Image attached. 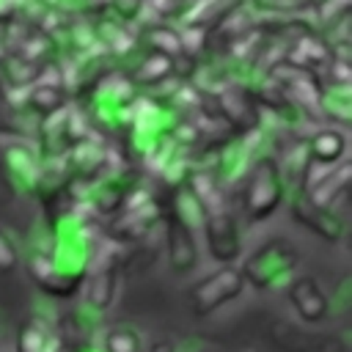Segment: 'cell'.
Here are the masks:
<instances>
[{
  "instance_id": "10",
  "label": "cell",
  "mask_w": 352,
  "mask_h": 352,
  "mask_svg": "<svg viewBox=\"0 0 352 352\" xmlns=\"http://www.w3.org/2000/svg\"><path fill=\"white\" fill-rule=\"evenodd\" d=\"M113 297H116V272H113V267H110V261H107V264H99V267L94 270V275H91V280H88V294H85V300H88L91 308L104 311V308L113 302Z\"/></svg>"
},
{
  "instance_id": "13",
  "label": "cell",
  "mask_w": 352,
  "mask_h": 352,
  "mask_svg": "<svg viewBox=\"0 0 352 352\" xmlns=\"http://www.w3.org/2000/svg\"><path fill=\"white\" fill-rule=\"evenodd\" d=\"M168 72H170V60H168L165 55H151L148 60H143V63H140V69L135 72V80L148 85V82L162 80Z\"/></svg>"
},
{
  "instance_id": "7",
  "label": "cell",
  "mask_w": 352,
  "mask_h": 352,
  "mask_svg": "<svg viewBox=\"0 0 352 352\" xmlns=\"http://www.w3.org/2000/svg\"><path fill=\"white\" fill-rule=\"evenodd\" d=\"M292 212H294V220H297V223H302L305 228H311L314 234H319V236L327 239V242H338L341 234H344L341 220H338L330 209L314 206L308 198H297L294 206H292Z\"/></svg>"
},
{
  "instance_id": "9",
  "label": "cell",
  "mask_w": 352,
  "mask_h": 352,
  "mask_svg": "<svg viewBox=\"0 0 352 352\" xmlns=\"http://www.w3.org/2000/svg\"><path fill=\"white\" fill-rule=\"evenodd\" d=\"M308 148H311V157H314L316 162H322V165H336V162L344 157V151H346V138H344L338 129H319V132L311 138Z\"/></svg>"
},
{
  "instance_id": "8",
  "label": "cell",
  "mask_w": 352,
  "mask_h": 352,
  "mask_svg": "<svg viewBox=\"0 0 352 352\" xmlns=\"http://www.w3.org/2000/svg\"><path fill=\"white\" fill-rule=\"evenodd\" d=\"M168 253H170L173 270H179V272L192 270V264L198 258V248L192 242V231L179 217H170V223H168Z\"/></svg>"
},
{
  "instance_id": "4",
  "label": "cell",
  "mask_w": 352,
  "mask_h": 352,
  "mask_svg": "<svg viewBox=\"0 0 352 352\" xmlns=\"http://www.w3.org/2000/svg\"><path fill=\"white\" fill-rule=\"evenodd\" d=\"M272 344L283 352H346L344 338L314 333V330H300L286 322H278L272 327Z\"/></svg>"
},
{
  "instance_id": "11",
  "label": "cell",
  "mask_w": 352,
  "mask_h": 352,
  "mask_svg": "<svg viewBox=\"0 0 352 352\" xmlns=\"http://www.w3.org/2000/svg\"><path fill=\"white\" fill-rule=\"evenodd\" d=\"M52 346H55L52 333L38 316H30L28 322H22L19 338H16V352H50Z\"/></svg>"
},
{
  "instance_id": "16",
  "label": "cell",
  "mask_w": 352,
  "mask_h": 352,
  "mask_svg": "<svg viewBox=\"0 0 352 352\" xmlns=\"http://www.w3.org/2000/svg\"><path fill=\"white\" fill-rule=\"evenodd\" d=\"M118 6H121V11H124V16H129V14H135L138 11V6H140V0H116Z\"/></svg>"
},
{
  "instance_id": "18",
  "label": "cell",
  "mask_w": 352,
  "mask_h": 352,
  "mask_svg": "<svg viewBox=\"0 0 352 352\" xmlns=\"http://www.w3.org/2000/svg\"><path fill=\"white\" fill-rule=\"evenodd\" d=\"M50 352H74V349H72V346H66V344H55Z\"/></svg>"
},
{
  "instance_id": "17",
  "label": "cell",
  "mask_w": 352,
  "mask_h": 352,
  "mask_svg": "<svg viewBox=\"0 0 352 352\" xmlns=\"http://www.w3.org/2000/svg\"><path fill=\"white\" fill-rule=\"evenodd\" d=\"M148 352H179V349H176L173 341H157V344H151Z\"/></svg>"
},
{
  "instance_id": "1",
  "label": "cell",
  "mask_w": 352,
  "mask_h": 352,
  "mask_svg": "<svg viewBox=\"0 0 352 352\" xmlns=\"http://www.w3.org/2000/svg\"><path fill=\"white\" fill-rule=\"evenodd\" d=\"M294 264H297V253L289 245H283V239H272L264 248H258L239 272L253 289H278L280 283L289 280Z\"/></svg>"
},
{
  "instance_id": "5",
  "label": "cell",
  "mask_w": 352,
  "mask_h": 352,
  "mask_svg": "<svg viewBox=\"0 0 352 352\" xmlns=\"http://www.w3.org/2000/svg\"><path fill=\"white\" fill-rule=\"evenodd\" d=\"M204 231H206V245H209V253L220 261V264H231L242 245H239V231H236V223L228 212L217 209V212H209L204 217Z\"/></svg>"
},
{
  "instance_id": "14",
  "label": "cell",
  "mask_w": 352,
  "mask_h": 352,
  "mask_svg": "<svg viewBox=\"0 0 352 352\" xmlns=\"http://www.w3.org/2000/svg\"><path fill=\"white\" fill-rule=\"evenodd\" d=\"M151 41H154V47H160V55H176V52H182V38L170 30V28H165V25H160V28H151Z\"/></svg>"
},
{
  "instance_id": "15",
  "label": "cell",
  "mask_w": 352,
  "mask_h": 352,
  "mask_svg": "<svg viewBox=\"0 0 352 352\" xmlns=\"http://www.w3.org/2000/svg\"><path fill=\"white\" fill-rule=\"evenodd\" d=\"M19 261V253L14 248V242L0 231V272H11Z\"/></svg>"
},
{
  "instance_id": "12",
  "label": "cell",
  "mask_w": 352,
  "mask_h": 352,
  "mask_svg": "<svg viewBox=\"0 0 352 352\" xmlns=\"http://www.w3.org/2000/svg\"><path fill=\"white\" fill-rule=\"evenodd\" d=\"M104 352H140V338L126 327H116L104 338Z\"/></svg>"
},
{
  "instance_id": "2",
  "label": "cell",
  "mask_w": 352,
  "mask_h": 352,
  "mask_svg": "<svg viewBox=\"0 0 352 352\" xmlns=\"http://www.w3.org/2000/svg\"><path fill=\"white\" fill-rule=\"evenodd\" d=\"M283 198V173L272 157L258 160V165L248 176L245 190V214L250 223H261L275 212V206Z\"/></svg>"
},
{
  "instance_id": "6",
  "label": "cell",
  "mask_w": 352,
  "mask_h": 352,
  "mask_svg": "<svg viewBox=\"0 0 352 352\" xmlns=\"http://www.w3.org/2000/svg\"><path fill=\"white\" fill-rule=\"evenodd\" d=\"M289 302L294 305L297 316L302 322H308V324H319L330 314V300L322 292L319 280L311 278V275H302V278L289 280Z\"/></svg>"
},
{
  "instance_id": "3",
  "label": "cell",
  "mask_w": 352,
  "mask_h": 352,
  "mask_svg": "<svg viewBox=\"0 0 352 352\" xmlns=\"http://www.w3.org/2000/svg\"><path fill=\"white\" fill-rule=\"evenodd\" d=\"M245 289V278L236 267H220L204 280H198L190 292V308L195 316H206L223 302H231Z\"/></svg>"
},
{
  "instance_id": "19",
  "label": "cell",
  "mask_w": 352,
  "mask_h": 352,
  "mask_svg": "<svg viewBox=\"0 0 352 352\" xmlns=\"http://www.w3.org/2000/svg\"><path fill=\"white\" fill-rule=\"evenodd\" d=\"M245 352H253V349H245Z\"/></svg>"
}]
</instances>
